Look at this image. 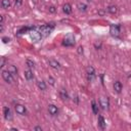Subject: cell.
<instances>
[{
  "label": "cell",
  "instance_id": "52a82bcc",
  "mask_svg": "<svg viewBox=\"0 0 131 131\" xmlns=\"http://www.w3.org/2000/svg\"><path fill=\"white\" fill-rule=\"evenodd\" d=\"M15 110H16V112H17L19 115H22V116L27 115V108H26L24 104L17 103V104L15 106Z\"/></svg>",
  "mask_w": 131,
  "mask_h": 131
},
{
  "label": "cell",
  "instance_id": "d6a6232c",
  "mask_svg": "<svg viewBox=\"0 0 131 131\" xmlns=\"http://www.w3.org/2000/svg\"><path fill=\"white\" fill-rule=\"evenodd\" d=\"M3 21H4V17L1 16V18H0V24H3Z\"/></svg>",
  "mask_w": 131,
  "mask_h": 131
},
{
  "label": "cell",
  "instance_id": "1f68e13d",
  "mask_svg": "<svg viewBox=\"0 0 131 131\" xmlns=\"http://www.w3.org/2000/svg\"><path fill=\"white\" fill-rule=\"evenodd\" d=\"M3 30H4V28H3V24H0V32H3Z\"/></svg>",
  "mask_w": 131,
  "mask_h": 131
},
{
  "label": "cell",
  "instance_id": "e575fe53",
  "mask_svg": "<svg viewBox=\"0 0 131 131\" xmlns=\"http://www.w3.org/2000/svg\"><path fill=\"white\" fill-rule=\"evenodd\" d=\"M87 1H88V2H90V1H91V0H87Z\"/></svg>",
  "mask_w": 131,
  "mask_h": 131
},
{
  "label": "cell",
  "instance_id": "d6986e66",
  "mask_svg": "<svg viewBox=\"0 0 131 131\" xmlns=\"http://www.w3.org/2000/svg\"><path fill=\"white\" fill-rule=\"evenodd\" d=\"M10 5H11L10 0H2V2H1V6H2V8H3V9H7V8H9V7H10Z\"/></svg>",
  "mask_w": 131,
  "mask_h": 131
},
{
  "label": "cell",
  "instance_id": "603a6c76",
  "mask_svg": "<svg viewBox=\"0 0 131 131\" xmlns=\"http://www.w3.org/2000/svg\"><path fill=\"white\" fill-rule=\"evenodd\" d=\"M26 64L28 66L30 69H32V68L34 69V68H35V62H34L32 59H27V60H26Z\"/></svg>",
  "mask_w": 131,
  "mask_h": 131
},
{
  "label": "cell",
  "instance_id": "ac0fdd59",
  "mask_svg": "<svg viewBox=\"0 0 131 131\" xmlns=\"http://www.w3.org/2000/svg\"><path fill=\"white\" fill-rule=\"evenodd\" d=\"M37 86H38V88L40 89V90H42V91H44V90H46V83L43 81V80H39L38 82H37Z\"/></svg>",
  "mask_w": 131,
  "mask_h": 131
},
{
  "label": "cell",
  "instance_id": "3957f363",
  "mask_svg": "<svg viewBox=\"0 0 131 131\" xmlns=\"http://www.w3.org/2000/svg\"><path fill=\"white\" fill-rule=\"evenodd\" d=\"M75 44V37L73 34H68L63 38V41H62V45L63 46H67V47H71Z\"/></svg>",
  "mask_w": 131,
  "mask_h": 131
},
{
  "label": "cell",
  "instance_id": "ba28073f",
  "mask_svg": "<svg viewBox=\"0 0 131 131\" xmlns=\"http://www.w3.org/2000/svg\"><path fill=\"white\" fill-rule=\"evenodd\" d=\"M99 106L101 107L102 110H108L109 107H110V100L108 97L106 96H101L99 98Z\"/></svg>",
  "mask_w": 131,
  "mask_h": 131
},
{
  "label": "cell",
  "instance_id": "7c38bea8",
  "mask_svg": "<svg viewBox=\"0 0 131 131\" xmlns=\"http://www.w3.org/2000/svg\"><path fill=\"white\" fill-rule=\"evenodd\" d=\"M122 89H123V85L120 81H116L114 83V91L116 93H121L122 92Z\"/></svg>",
  "mask_w": 131,
  "mask_h": 131
},
{
  "label": "cell",
  "instance_id": "cb8c5ba5",
  "mask_svg": "<svg viewBox=\"0 0 131 131\" xmlns=\"http://www.w3.org/2000/svg\"><path fill=\"white\" fill-rule=\"evenodd\" d=\"M5 61H6V59H5V57H0V68H3L4 67V64H5Z\"/></svg>",
  "mask_w": 131,
  "mask_h": 131
},
{
  "label": "cell",
  "instance_id": "9c48e42d",
  "mask_svg": "<svg viewBox=\"0 0 131 131\" xmlns=\"http://www.w3.org/2000/svg\"><path fill=\"white\" fill-rule=\"evenodd\" d=\"M3 115H4V119H5L6 121H11V120L14 119L11 110H10L8 107H4V108H3Z\"/></svg>",
  "mask_w": 131,
  "mask_h": 131
},
{
  "label": "cell",
  "instance_id": "7402d4cb",
  "mask_svg": "<svg viewBox=\"0 0 131 131\" xmlns=\"http://www.w3.org/2000/svg\"><path fill=\"white\" fill-rule=\"evenodd\" d=\"M117 6H115V5H110L109 7H108V11L110 12V14H116L117 12Z\"/></svg>",
  "mask_w": 131,
  "mask_h": 131
},
{
  "label": "cell",
  "instance_id": "4fadbf2b",
  "mask_svg": "<svg viewBox=\"0 0 131 131\" xmlns=\"http://www.w3.org/2000/svg\"><path fill=\"white\" fill-rule=\"evenodd\" d=\"M25 78H26L28 81H32V80L34 79V74H33V72H32L30 69H28V70L25 71Z\"/></svg>",
  "mask_w": 131,
  "mask_h": 131
},
{
  "label": "cell",
  "instance_id": "4316f807",
  "mask_svg": "<svg viewBox=\"0 0 131 131\" xmlns=\"http://www.w3.org/2000/svg\"><path fill=\"white\" fill-rule=\"evenodd\" d=\"M9 41H10V38H8V37H3V38H2V42H3L4 44H7Z\"/></svg>",
  "mask_w": 131,
  "mask_h": 131
},
{
  "label": "cell",
  "instance_id": "d4e9b609",
  "mask_svg": "<svg viewBox=\"0 0 131 131\" xmlns=\"http://www.w3.org/2000/svg\"><path fill=\"white\" fill-rule=\"evenodd\" d=\"M22 3H23V0H16V1H15V6L19 7V6L22 5Z\"/></svg>",
  "mask_w": 131,
  "mask_h": 131
},
{
  "label": "cell",
  "instance_id": "f1b7e54d",
  "mask_svg": "<svg viewBox=\"0 0 131 131\" xmlns=\"http://www.w3.org/2000/svg\"><path fill=\"white\" fill-rule=\"evenodd\" d=\"M94 47L96 48V49H100L101 48V43L99 42V43H94Z\"/></svg>",
  "mask_w": 131,
  "mask_h": 131
},
{
  "label": "cell",
  "instance_id": "6da1fadb",
  "mask_svg": "<svg viewBox=\"0 0 131 131\" xmlns=\"http://www.w3.org/2000/svg\"><path fill=\"white\" fill-rule=\"evenodd\" d=\"M55 27L54 23H50V24H47V25H43V26H40V27H36L37 30L41 33L42 37H47L50 35L51 31L53 30V28Z\"/></svg>",
  "mask_w": 131,
  "mask_h": 131
},
{
  "label": "cell",
  "instance_id": "7a4b0ae2",
  "mask_svg": "<svg viewBox=\"0 0 131 131\" xmlns=\"http://www.w3.org/2000/svg\"><path fill=\"white\" fill-rule=\"evenodd\" d=\"M29 34H30V37H31V39L34 41V42H39L43 37H42V35H41V33L37 30V28L36 27H34L30 32H29Z\"/></svg>",
  "mask_w": 131,
  "mask_h": 131
},
{
  "label": "cell",
  "instance_id": "836d02e7",
  "mask_svg": "<svg viewBox=\"0 0 131 131\" xmlns=\"http://www.w3.org/2000/svg\"><path fill=\"white\" fill-rule=\"evenodd\" d=\"M11 130H14V131H18V129H17V128H11Z\"/></svg>",
  "mask_w": 131,
  "mask_h": 131
},
{
  "label": "cell",
  "instance_id": "2e32d148",
  "mask_svg": "<svg viewBox=\"0 0 131 131\" xmlns=\"http://www.w3.org/2000/svg\"><path fill=\"white\" fill-rule=\"evenodd\" d=\"M7 71L12 75V76H18V69H17V67L16 66H9L8 67V69H7Z\"/></svg>",
  "mask_w": 131,
  "mask_h": 131
},
{
  "label": "cell",
  "instance_id": "e0dca14e",
  "mask_svg": "<svg viewBox=\"0 0 131 131\" xmlns=\"http://www.w3.org/2000/svg\"><path fill=\"white\" fill-rule=\"evenodd\" d=\"M98 126L101 128V129H104L106 128V121H104V118L102 116H98Z\"/></svg>",
  "mask_w": 131,
  "mask_h": 131
},
{
  "label": "cell",
  "instance_id": "30bf717a",
  "mask_svg": "<svg viewBox=\"0 0 131 131\" xmlns=\"http://www.w3.org/2000/svg\"><path fill=\"white\" fill-rule=\"evenodd\" d=\"M48 64L52 69H55V70H59L60 69V63L55 59H49L48 60Z\"/></svg>",
  "mask_w": 131,
  "mask_h": 131
},
{
  "label": "cell",
  "instance_id": "5bb4252c",
  "mask_svg": "<svg viewBox=\"0 0 131 131\" xmlns=\"http://www.w3.org/2000/svg\"><path fill=\"white\" fill-rule=\"evenodd\" d=\"M62 11L66 14V15H70L72 12V6L69 4V3H66L63 6H62Z\"/></svg>",
  "mask_w": 131,
  "mask_h": 131
},
{
  "label": "cell",
  "instance_id": "9a60e30c",
  "mask_svg": "<svg viewBox=\"0 0 131 131\" xmlns=\"http://www.w3.org/2000/svg\"><path fill=\"white\" fill-rule=\"evenodd\" d=\"M59 96H60V98L62 100H67L69 98V94H68V92H67V90H66V89H60Z\"/></svg>",
  "mask_w": 131,
  "mask_h": 131
},
{
  "label": "cell",
  "instance_id": "4dcf8cb0",
  "mask_svg": "<svg viewBox=\"0 0 131 131\" xmlns=\"http://www.w3.org/2000/svg\"><path fill=\"white\" fill-rule=\"evenodd\" d=\"M34 130H35V131H42V128H41L40 126H36V127L34 128Z\"/></svg>",
  "mask_w": 131,
  "mask_h": 131
},
{
  "label": "cell",
  "instance_id": "ffe728a7",
  "mask_svg": "<svg viewBox=\"0 0 131 131\" xmlns=\"http://www.w3.org/2000/svg\"><path fill=\"white\" fill-rule=\"evenodd\" d=\"M77 7H78V9L80 11H86L87 10V5L85 3H82V2H79L77 4Z\"/></svg>",
  "mask_w": 131,
  "mask_h": 131
},
{
  "label": "cell",
  "instance_id": "8fae6325",
  "mask_svg": "<svg viewBox=\"0 0 131 131\" xmlns=\"http://www.w3.org/2000/svg\"><path fill=\"white\" fill-rule=\"evenodd\" d=\"M48 112H49V114L51 116H56L58 114V109L54 104H49L48 106Z\"/></svg>",
  "mask_w": 131,
  "mask_h": 131
},
{
  "label": "cell",
  "instance_id": "f546056e",
  "mask_svg": "<svg viewBox=\"0 0 131 131\" xmlns=\"http://www.w3.org/2000/svg\"><path fill=\"white\" fill-rule=\"evenodd\" d=\"M49 11L53 14V12H55V11H56V8H55L54 6H49Z\"/></svg>",
  "mask_w": 131,
  "mask_h": 131
},
{
  "label": "cell",
  "instance_id": "44dd1931",
  "mask_svg": "<svg viewBox=\"0 0 131 131\" xmlns=\"http://www.w3.org/2000/svg\"><path fill=\"white\" fill-rule=\"evenodd\" d=\"M91 108H92V112H93V114H98V107H97V104H96V102L94 101V100H92L91 101Z\"/></svg>",
  "mask_w": 131,
  "mask_h": 131
},
{
  "label": "cell",
  "instance_id": "5b68a950",
  "mask_svg": "<svg viewBox=\"0 0 131 131\" xmlns=\"http://www.w3.org/2000/svg\"><path fill=\"white\" fill-rule=\"evenodd\" d=\"M86 76H87V80L89 82L93 81V79L95 78V70L93 67H91V66L87 67V69H86Z\"/></svg>",
  "mask_w": 131,
  "mask_h": 131
},
{
  "label": "cell",
  "instance_id": "8992f818",
  "mask_svg": "<svg viewBox=\"0 0 131 131\" xmlns=\"http://www.w3.org/2000/svg\"><path fill=\"white\" fill-rule=\"evenodd\" d=\"M110 33L113 37H118L120 35V25H111L110 27Z\"/></svg>",
  "mask_w": 131,
  "mask_h": 131
},
{
  "label": "cell",
  "instance_id": "83f0119b",
  "mask_svg": "<svg viewBox=\"0 0 131 131\" xmlns=\"http://www.w3.org/2000/svg\"><path fill=\"white\" fill-rule=\"evenodd\" d=\"M77 52H78L79 54H83V52H84L83 47H82V46H79V47H78V49H77Z\"/></svg>",
  "mask_w": 131,
  "mask_h": 131
},
{
  "label": "cell",
  "instance_id": "484cf974",
  "mask_svg": "<svg viewBox=\"0 0 131 131\" xmlns=\"http://www.w3.org/2000/svg\"><path fill=\"white\" fill-rule=\"evenodd\" d=\"M48 82H49V84L52 85V86L55 84V80H54L52 77H48Z\"/></svg>",
  "mask_w": 131,
  "mask_h": 131
},
{
  "label": "cell",
  "instance_id": "277c9868",
  "mask_svg": "<svg viewBox=\"0 0 131 131\" xmlns=\"http://www.w3.org/2000/svg\"><path fill=\"white\" fill-rule=\"evenodd\" d=\"M1 75H2V78H3V80H4L5 82H7V83H9V84L14 83V77H15V76H12L7 70H6V71L3 70V71L1 72Z\"/></svg>",
  "mask_w": 131,
  "mask_h": 131
}]
</instances>
